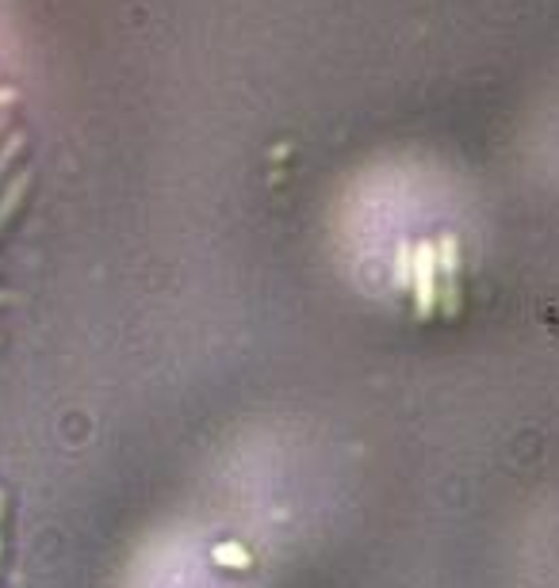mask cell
<instances>
[{
	"label": "cell",
	"instance_id": "6da1fadb",
	"mask_svg": "<svg viewBox=\"0 0 559 588\" xmlns=\"http://www.w3.org/2000/svg\"><path fill=\"white\" fill-rule=\"evenodd\" d=\"M410 295L418 318L437 310V241H418L410 253Z\"/></svg>",
	"mask_w": 559,
	"mask_h": 588
},
{
	"label": "cell",
	"instance_id": "ba28073f",
	"mask_svg": "<svg viewBox=\"0 0 559 588\" xmlns=\"http://www.w3.org/2000/svg\"><path fill=\"white\" fill-rule=\"evenodd\" d=\"M0 520H4V489H0ZM4 546V543H0Z\"/></svg>",
	"mask_w": 559,
	"mask_h": 588
},
{
	"label": "cell",
	"instance_id": "7a4b0ae2",
	"mask_svg": "<svg viewBox=\"0 0 559 588\" xmlns=\"http://www.w3.org/2000/svg\"><path fill=\"white\" fill-rule=\"evenodd\" d=\"M437 279H441L437 284V302L452 318L460 310V245L452 233L437 241Z\"/></svg>",
	"mask_w": 559,
	"mask_h": 588
},
{
	"label": "cell",
	"instance_id": "277c9868",
	"mask_svg": "<svg viewBox=\"0 0 559 588\" xmlns=\"http://www.w3.org/2000/svg\"><path fill=\"white\" fill-rule=\"evenodd\" d=\"M23 146H28V138H23L20 131H12L4 142H0V176H4V173H8V165H12V160L20 157V149H23Z\"/></svg>",
	"mask_w": 559,
	"mask_h": 588
},
{
	"label": "cell",
	"instance_id": "5b68a950",
	"mask_svg": "<svg viewBox=\"0 0 559 588\" xmlns=\"http://www.w3.org/2000/svg\"><path fill=\"white\" fill-rule=\"evenodd\" d=\"M15 100H20V92H15L12 85H0V111H4V108H12Z\"/></svg>",
	"mask_w": 559,
	"mask_h": 588
},
{
	"label": "cell",
	"instance_id": "3957f363",
	"mask_svg": "<svg viewBox=\"0 0 559 588\" xmlns=\"http://www.w3.org/2000/svg\"><path fill=\"white\" fill-rule=\"evenodd\" d=\"M28 188H31V168H20V173L8 180V188L0 191V230H4V222L12 219L15 211H20V203H23V196H28Z\"/></svg>",
	"mask_w": 559,
	"mask_h": 588
},
{
	"label": "cell",
	"instance_id": "8992f818",
	"mask_svg": "<svg viewBox=\"0 0 559 588\" xmlns=\"http://www.w3.org/2000/svg\"><path fill=\"white\" fill-rule=\"evenodd\" d=\"M8 123H12V115H8V111H0V134L8 131Z\"/></svg>",
	"mask_w": 559,
	"mask_h": 588
},
{
	"label": "cell",
	"instance_id": "52a82bcc",
	"mask_svg": "<svg viewBox=\"0 0 559 588\" xmlns=\"http://www.w3.org/2000/svg\"><path fill=\"white\" fill-rule=\"evenodd\" d=\"M8 302H15V295L12 291H0V306H8Z\"/></svg>",
	"mask_w": 559,
	"mask_h": 588
}]
</instances>
